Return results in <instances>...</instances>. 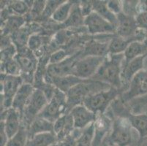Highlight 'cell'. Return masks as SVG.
Here are the masks:
<instances>
[{
    "mask_svg": "<svg viewBox=\"0 0 147 146\" xmlns=\"http://www.w3.org/2000/svg\"><path fill=\"white\" fill-rule=\"evenodd\" d=\"M84 26L88 32L92 34H111L117 32V26L94 11L85 17Z\"/></svg>",
    "mask_w": 147,
    "mask_h": 146,
    "instance_id": "cell-9",
    "label": "cell"
},
{
    "mask_svg": "<svg viewBox=\"0 0 147 146\" xmlns=\"http://www.w3.org/2000/svg\"><path fill=\"white\" fill-rule=\"evenodd\" d=\"M57 143V137L54 132H46L29 138L27 146H53Z\"/></svg>",
    "mask_w": 147,
    "mask_h": 146,
    "instance_id": "cell-29",
    "label": "cell"
},
{
    "mask_svg": "<svg viewBox=\"0 0 147 146\" xmlns=\"http://www.w3.org/2000/svg\"><path fill=\"white\" fill-rule=\"evenodd\" d=\"M108 43L109 42H102L97 40H91L84 48L80 58L86 56L106 57L108 55Z\"/></svg>",
    "mask_w": 147,
    "mask_h": 146,
    "instance_id": "cell-19",
    "label": "cell"
},
{
    "mask_svg": "<svg viewBox=\"0 0 147 146\" xmlns=\"http://www.w3.org/2000/svg\"><path fill=\"white\" fill-rule=\"evenodd\" d=\"M92 7L93 11L117 27V16L108 9L107 6V1H92Z\"/></svg>",
    "mask_w": 147,
    "mask_h": 146,
    "instance_id": "cell-27",
    "label": "cell"
},
{
    "mask_svg": "<svg viewBox=\"0 0 147 146\" xmlns=\"http://www.w3.org/2000/svg\"><path fill=\"white\" fill-rule=\"evenodd\" d=\"M147 95V67L139 72L131 80L128 90L123 95L125 101L133 100Z\"/></svg>",
    "mask_w": 147,
    "mask_h": 146,
    "instance_id": "cell-10",
    "label": "cell"
},
{
    "mask_svg": "<svg viewBox=\"0 0 147 146\" xmlns=\"http://www.w3.org/2000/svg\"><path fill=\"white\" fill-rule=\"evenodd\" d=\"M28 133L25 130L24 127L21 126L19 132L9 140L7 146H27Z\"/></svg>",
    "mask_w": 147,
    "mask_h": 146,
    "instance_id": "cell-34",
    "label": "cell"
},
{
    "mask_svg": "<svg viewBox=\"0 0 147 146\" xmlns=\"http://www.w3.org/2000/svg\"><path fill=\"white\" fill-rule=\"evenodd\" d=\"M56 146H77V138L73 133H71L57 141Z\"/></svg>",
    "mask_w": 147,
    "mask_h": 146,
    "instance_id": "cell-40",
    "label": "cell"
},
{
    "mask_svg": "<svg viewBox=\"0 0 147 146\" xmlns=\"http://www.w3.org/2000/svg\"><path fill=\"white\" fill-rule=\"evenodd\" d=\"M146 56H147V53H146Z\"/></svg>",
    "mask_w": 147,
    "mask_h": 146,
    "instance_id": "cell-47",
    "label": "cell"
},
{
    "mask_svg": "<svg viewBox=\"0 0 147 146\" xmlns=\"http://www.w3.org/2000/svg\"><path fill=\"white\" fill-rule=\"evenodd\" d=\"M121 1H116V0H111V1H107V6L108 9L116 15H118L123 12V3Z\"/></svg>",
    "mask_w": 147,
    "mask_h": 146,
    "instance_id": "cell-41",
    "label": "cell"
},
{
    "mask_svg": "<svg viewBox=\"0 0 147 146\" xmlns=\"http://www.w3.org/2000/svg\"><path fill=\"white\" fill-rule=\"evenodd\" d=\"M105 58L97 56L79 58L74 64L72 75L82 80H90L95 75Z\"/></svg>",
    "mask_w": 147,
    "mask_h": 146,
    "instance_id": "cell-7",
    "label": "cell"
},
{
    "mask_svg": "<svg viewBox=\"0 0 147 146\" xmlns=\"http://www.w3.org/2000/svg\"><path fill=\"white\" fill-rule=\"evenodd\" d=\"M136 146H147V137L139 140V143Z\"/></svg>",
    "mask_w": 147,
    "mask_h": 146,
    "instance_id": "cell-45",
    "label": "cell"
},
{
    "mask_svg": "<svg viewBox=\"0 0 147 146\" xmlns=\"http://www.w3.org/2000/svg\"><path fill=\"white\" fill-rule=\"evenodd\" d=\"M46 132H53V123L40 117H37L29 126L28 137L32 138L37 135Z\"/></svg>",
    "mask_w": 147,
    "mask_h": 146,
    "instance_id": "cell-21",
    "label": "cell"
},
{
    "mask_svg": "<svg viewBox=\"0 0 147 146\" xmlns=\"http://www.w3.org/2000/svg\"><path fill=\"white\" fill-rule=\"evenodd\" d=\"M30 26H24L10 35L13 43L16 47L17 50H21L27 47L29 37L34 34Z\"/></svg>",
    "mask_w": 147,
    "mask_h": 146,
    "instance_id": "cell-23",
    "label": "cell"
},
{
    "mask_svg": "<svg viewBox=\"0 0 147 146\" xmlns=\"http://www.w3.org/2000/svg\"><path fill=\"white\" fill-rule=\"evenodd\" d=\"M81 11L83 15L85 17L89 15L92 12H93V7H92V1H84L80 3Z\"/></svg>",
    "mask_w": 147,
    "mask_h": 146,
    "instance_id": "cell-43",
    "label": "cell"
},
{
    "mask_svg": "<svg viewBox=\"0 0 147 146\" xmlns=\"http://www.w3.org/2000/svg\"><path fill=\"white\" fill-rule=\"evenodd\" d=\"M133 129L128 120L120 118L112 124L111 132L109 135V143L112 146H128L133 139Z\"/></svg>",
    "mask_w": 147,
    "mask_h": 146,
    "instance_id": "cell-6",
    "label": "cell"
},
{
    "mask_svg": "<svg viewBox=\"0 0 147 146\" xmlns=\"http://www.w3.org/2000/svg\"><path fill=\"white\" fill-rule=\"evenodd\" d=\"M146 55L134 59L127 63L124 61L121 71V80L125 83L129 84L133 77L145 68V60Z\"/></svg>",
    "mask_w": 147,
    "mask_h": 146,
    "instance_id": "cell-15",
    "label": "cell"
},
{
    "mask_svg": "<svg viewBox=\"0 0 147 146\" xmlns=\"http://www.w3.org/2000/svg\"><path fill=\"white\" fill-rule=\"evenodd\" d=\"M65 2V1H46L45 9L41 16L45 18H51V16L55 13L57 8Z\"/></svg>",
    "mask_w": 147,
    "mask_h": 146,
    "instance_id": "cell-35",
    "label": "cell"
},
{
    "mask_svg": "<svg viewBox=\"0 0 147 146\" xmlns=\"http://www.w3.org/2000/svg\"><path fill=\"white\" fill-rule=\"evenodd\" d=\"M134 41V39H125L118 35L113 37L108 43V55L124 53L129 43Z\"/></svg>",
    "mask_w": 147,
    "mask_h": 146,
    "instance_id": "cell-28",
    "label": "cell"
},
{
    "mask_svg": "<svg viewBox=\"0 0 147 146\" xmlns=\"http://www.w3.org/2000/svg\"><path fill=\"white\" fill-rule=\"evenodd\" d=\"M69 56H68V53L67 51L59 49V50H56L51 55L50 58L49 59V64H57L61 61H64L68 58Z\"/></svg>",
    "mask_w": 147,
    "mask_h": 146,
    "instance_id": "cell-38",
    "label": "cell"
},
{
    "mask_svg": "<svg viewBox=\"0 0 147 146\" xmlns=\"http://www.w3.org/2000/svg\"><path fill=\"white\" fill-rule=\"evenodd\" d=\"M95 135V122L81 130L77 139V146H92Z\"/></svg>",
    "mask_w": 147,
    "mask_h": 146,
    "instance_id": "cell-31",
    "label": "cell"
},
{
    "mask_svg": "<svg viewBox=\"0 0 147 146\" xmlns=\"http://www.w3.org/2000/svg\"><path fill=\"white\" fill-rule=\"evenodd\" d=\"M15 59L19 64L21 71V76L24 75L26 77L33 78L34 72L37 68V59L34 53L26 47L18 50ZM31 80L32 81L33 80L31 79Z\"/></svg>",
    "mask_w": 147,
    "mask_h": 146,
    "instance_id": "cell-11",
    "label": "cell"
},
{
    "mask_svg": "<svg viewBox=\"0 0 147 146\" xmlns=\"http://www.w3.org/2000/svg\"><path fill=\"white\" fill-rule=\"evenodd\" d=\"M73 2L71 1H65L63 4H61L51 16V19L58 24H62L66 22L69 15L70 14L72 8H73Z\"/></svg>",
    "mask_w": 147,
    "mask_h": 146,
    "instance_id": "cell-30",
    "label": "cell"
},
{
    "mask_svg": "<svg viewBox=\"0 0 147 146\" xmlns=\"http://www.w3.org/2000/svg\"><path fill=\"white\" fill-rule=\"evenodd\" d=\"M45 3H46L45 1H35V2H34L32 7L30 10L31 17L37 18L38 16L42 15L44 9H45Z\"/></svg>",
    "mask_w": 147,
    "mask_h": 146,
    "instance_id": "cell-39",
    "label": "cell"
},
{
    "mask_svg": "<svg viewBox=\"0 0 147 146\" xmlns=\"http://www.w3.org/2000/svg\"><path fill=\"white\" fill-rule=\"evenodd\" d=\"M34 88H35L33 86L32 84L24 83L19 88V90L18 91L13 99L12 108L18 111L21 115V118H23L24 111L31 96L34 92Z\"/></svg>",
    "mask_w": 147,
    "mask_h": 146,
    "instance_id": "cell-16",
    "label": "cell"
},
{
    "mask_svg": "<svg viewBox=\"0 0 147 146\" xmlns=\"http://www.w3.org/2000/svg\"><path fill=\"white\" fill-rule=\"evenodd\" d=\"M26 1H13L8 5V9L12 15L24 16L31 10L33 3L28 4Z\"/></svg>",
    "mask_w": 147,
    "mask_h": 146,
    "instance_id": "cell-32",
    "label": "cell"
},
{
    "mask_svg": "<svg viewBox=\"0 0 147 146\" xmlns=\"http://www.w3.org/2000/svg\"><path fill=\"white\" fill-rule=\"evenodd\" d=\"M25 21L24 16L10 15L2 24V33L1 35H11L15 32L25 26Z\"/></svg>",
    "mask_w": 147,
    "mask_h": 146,
    "instance_id": "cell-25",
    "label": "cell"
},
{
    "mask_svg": "<svg viewBox=\"0 0 147 146\" xmlns=\"http://www.w3.org/2000/svg\"><path fill=\"white\" fill-rule=\"evenodd\" d=\"M1 73L7 75H21V68L16 59H13L5 62L1 63Z\"/></svg>",
    "mask_w": 147,
    "mask_h": 146,
    "instance_id": "cell-33",
    "label": "cell"
},
{
    "mask_svg": "<svg viewBox=\"0 0 147 146\" xmlns=\"http://www.w3.org/2000/svg\"><path fill=\"white\" fill-rule=\"evenodd\" d=\"M68 112L67 95L56 88L54 94L49 101L37 117H40L54 123L61 116Z\"/></svg>",
    "mask_w": 147,
    "mask_h": 146,
    "instance_id": "cell-4",
    "label": "cell"
},
{
    "mask_svg": "<svg viewBox=\"0 0 147 146\" xmlns=\"http://www.w3.org/2000/svg\"><path fill=\"white\" fill-rule=\"evenodd\" d=\"M124 61V53L106 56L95 75L91 80H97L111 87L119 88L122 83L121 71Z\"/></svg>",
    "mask_w": 147,
    "mask_h": 146,
    "instance_id": "cell-1",
    "label": "cell"
},
{
    "mask_svg": "<svg viewBox=\"0 0 147 146\" xmlns=\"http://www.w3.org/2000/svg\"><path fill=\"white\" fill-rule=\"evenodd\" d=\"M21 116L13 108H10L1 112V123L3 124L8 140L13 138L21 129Z\"/></svg>",
    "mask_w": 147,
    "mask_h": 146,
    "instance_id": "cell-13",
    "label": "cell"
},
{
    "mask_svg": "<svg viewBox=\"0 0 147 146\" xmlns=\"http://www.w3.org/2000/svg\"><path fill=\"white\" fill-rule=\"evenodd\" d=\"M75 129L73 120L69 112L57 119L53 123V132L57 137V141L70 135Z\"/></svg>",
    "mask_w": 147,
    "mask_h": 146,
    "instance_id": "cell-18",
    "label": "cell"
},
{
    "mask_svg": "<svg viewBox=\"0 0 147 146\" xmlns=\"http://www.w3.org/2000/svg\"><path fill=\"white\" fill-rule=\"evenodd\" d=\"M136 20L138 29L147 32V12L138 13L136 16Z\"/></svg>",
    "mask_w": 147,
    "mask_h": 146,
    "instance_id": "cell-42",
    "label": "cell"
},
{
    "mask_svg": "<svg viewBox=\"0 0 147 146\" xmlns=\"http://www.w3.org/2000/svg\"><path fill=\"white\" fill-rule=\"evenodd\" d=\"M24 83L21 75H7L1 73V108L2 112L12 108L13 99Z\"/></svg>",
    "mask_w": 147,
    "mask_h": 146,
    "instance_id": "cell-5",
    "label": "cell"
},
{
    "mask_svg": "<svg viewBox=\"0 0 147 146\" xmlns=\"http://www.w3.org/2000/svg\"><path fill=\"white\" fill-rule=\"evenodd\" d=\"M110 88L111 86L105 83L91 79L75 85L66 94L68 112L76 105L83 104L84 100L88 96Z\"/></svg>",
    "mask_w": 147,
    "mask_h": 146,
    "instance_id": "cell-2",
    "label": "cell"
},
{
    "mask_svg": "<svg viewBox=\"0 0 147 146\" xmlns=\"http://www.w3.org/2000/svg\"><path fill=\"white\" fill-rule=\"evenodd\" d=\"M69 112L73 118L74 128L81 130L95 122L97 118V115L89 110L84 104L76 105Z\"/></svg>",
    "mask_w": 147,
    "mask_h": 146,
    "instance_id": "cell-12",
    "label": "cell"
},
{
    "mask_svg": "<svg viewBox=\"0 0 147 146\" xmlns=\"http://www.w3.org/2000/svg\"><path fill=\"white\" fill-rule=\"evenodd\" d=\"M132 128L136 131L139 140L147 137V113H130L126 118Z\"/></svg>",
    "mask_w": 147,
    "mask_h": 146,
    "instance_id": "cell-20",
    "label": "cell"
},
{
    "mask_svg": "<svg viewBox=\"0 0 147 146\" xmlns=\"http://www.w3.org/2000/svg\"><path fill=\"white\" fill-rule=\"evenodd\" d=\"M147 39L144 41H134L129 43L124 53L125 62L127 63L134 59L146 55Z\"/></svg>",
    "mask_w": 147,
    "mask_h": 146,
    "instance_id": "cell-22",
    "label": "cell"
},
{
    "mask_svg": "<svg viewBox=\"0 0 147 146\" xmlns=\"http://www.w3.org/2000/svg\"><path fill=\"white\" fill-rule=\"evenodd\" d=\"M138 13L147 12V1H140L137 5Z\"/></svg>",
    "mask_w": 147,
    "mask_h": 146,
    "instance_id": "cell-44",
    "label": "cell"
},
{
    "mask_svg": "<svg viewBox=\"0 0 147 146\" xmlns=\"http://www.w3.org/2000/svg\"><path fill=\"white\" fill-rule=\"evenodd\" d=\"M119 88L111 87L107 90L88 96L84 100L83 104L90 111L95 114H102L108 106L119 96Z\"/></svg>",
    "mask_w": 147,
    "mask_h": 146,
    "instance_id": "cell-3",
    "label": "cell"
},
{
    "mask_svg": "<svg viewBox=\"0 0 147 146\" xmlns=\"http://www.w3.org/2000/svg\"><path fill=\"white\" fill-rule=\"evenodd\" d=\"M53 146H56V144L55 145H53Z\"/></svg>",
    "mask_w": 147,
    "mask_h": 146,
    "instance_id": "cell-46",
    "label": "cell"
},
{
    "mask_svg": "<svg viewBox=\"0 0 147 146\" xmlns=\"http://www.w3.org/2000/svg\"><path fill=\"white\" fill-rule=\"evenodd\" d=\"M45 83L52 84L56 88L60 90L61 92L67 94L75 85L81 83L86 80L78 78L73 75L64 76L59 77H44Z\"/></svg>",
    "mask_w": 147,
    "mask_h": 146,
    "instance_id": "cell-17",
    "label": "cell"
},
{
    "mask_svg": "<svg viewBox=\"0 0 147 146\" xmlns=\"http://www.w3.org/2000/svg\"><path fill=\"white\" fill-rule=\"evenodd\" d=\"M80 55L78 56H69L65 60L57 64H49L46 67L45 77H59L72 75L74 64L79 59H77V57H79Z\"/></svg>",
    "mask_w": 147,
    "mask_h": 146,
    "instance_id": "cell-14",
    "label": "cell"
},
{
    "mask_svg": "<svg viewBox=\"0 0 147 146\" xmlns=\"http://www.w3.org/2000/svg\"><path fill=\"white\" fill-rule=\"evenodd\" d=\"M84 20L85 16L81 11L80 3H74L69 18L63 25L68 28H79L84 26Z\"/></svg>",
    "mask_w": 147,
    "mask_h": 146,
    "instance_id": "cell-26",
    "label": "cell"
},
{
    "mask_svg": "<svg viewBox=\"0 0 147 146\" xmlns=\"http://www.w3.org/2000/svg\"><path fill=\"white\" fill-rule=\"evenodd\" d=\"M110 121L107 118H97L95 121V135L92 146H102L104 139L106 138V134L109 130Z\"/></svg>",
    "mask_w": 147,
    "mask_h": 146,
    "instance_id": "cell-24",
    "label": "cell"
},
{
    "mask_svg": "<svg viewBox=\"0 0 147 146\" xmlns=\"http://www.w3.org/2000/svg\"><path fill=\"white\" fill-rule=\"evenodd\" d=\"M42 38L39 34H34L29 37L28 41L27 48L29 50H32L33 53L38 50L42 48Z\"/></svg>",
    "mask_w": 147,
    "mask_h": 146,
    "instance_id": "cell-37",
    "label": "cell"
},
{
    "mask_svg": "<svg viewBox=\"0 0 147 146\" xmlns=\"http://www.w3.org/2000/svg\"><path fill=\"white\" fill-rule=\"evenodd\" d=\"M18 50L14 45H11L1 50V63L5 62L16 58Z\"/></svg>",
    "mask_w": 147,
    "mask_h": 146,
    "instance_id": "cell-36",
    "label": "cell"
},
{
    "mask_svg": "<svg viewBox=\"0 0 147 146\" xmlns=\"http://www.w3.org/2000/svg\"><path fill=\"white\" fill-rule=\"evenodd\" d=\"M48 102L49 100L43 92L39 88H34L23 114V118L29 126L38 116Z\"/></svg>",
    "mask_w": 147,
    "mask_h": 146,
    "instance_id": "cell-8",
    "label": "cell"
}]
</instances>
